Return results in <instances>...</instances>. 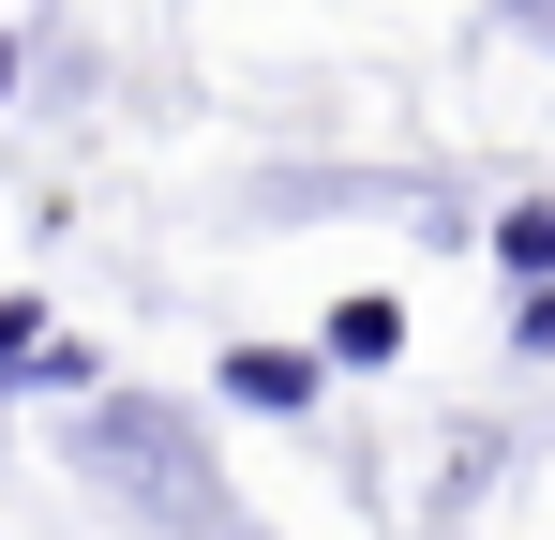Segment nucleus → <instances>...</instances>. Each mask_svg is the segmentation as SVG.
<instances>
[{
    "label": "nucleus",
    "mask_w": 555,
    "mask_h": 540,
    "mask_svg": "<svg viewBox=\"0 0 555 540\" xmlns=\"http://www.w3.org/2000/svg\"><path fill=\"white\" fill-rule=\"evenodd\" d=\"M76 465L91 480H120L135 511H166V526H225V465L195 450V421H166V406H135V390H105L91 436H76Z\"/></svg>",
    "instance_id": "f257e3e1"
},
{
    "label": "nucleus",
    "mask_w": 555,
    "mask_h": 540,
    "mask_svg": "<svg viewBox=\"0 0 555 540\" xmlns=\"http://www.w3.org/2000/svg\"><path fill=\"white\" fill-rule=\"evenodd\" d=\"M225 390H241L256 421H300V406H315V360H285V346H241V360H225Z\"/></svg>",
    "instance_id": "f03ea898"
},
{
    "label": "nucleus",
    "mask_w": 555,
    "mask_h": 540,
    "mask_svg": "<svg viewBox=\"0 0 555 540\" xmlns=\"http://www.w3.org/2000/svg\"><path fill=\"white\" fill-rule=\"evenodd\" d=\"M390 346H405V300H331V360L346 375H375Z\"/></svg>",
    "instance_id": "7ed1b4c3"
},
{
    "label": "nucleus",
    "mask_w": 555,
    "mask_h": 540,
    "mask_svg": "<svg viewBox=\"0 0 555 540\" xmlns=\"http://www.w3.org/2000/svg\"><path fill=\"white\" fill-rule=\"evenodd\" d=\"M495 256H511V270H555V195H526V210L495 226Z\"/></svg>",
    "instance_id": "20e7f679"
},
{
    "label": "nucleus",
    "mask_w": 555,
    "mask_h": 540,
    "mask_svg": "<svg viewBox=\"0 0 555 540\" xmlns=\"http://www.w3.org/2000/svg\"><path fill=\"white\" fill-rule=\"evenodd\" d=\"M511 346H526V360H555V270H526V300H511Z\"/></svg>",
    "instance_id": "39448f33"
},
{
    "label": "nucleus",
    "mask_w": 555,
    "mask_h": 540,
    "mask_svg": "<svg viewBox=\"0 0 555 540\" xmlns=\"http://www.w3.org/2000/svg\"><path fill=\"white\" fill-rule=\"evenodd\" d=\"M30 346H46V300H0V375H30Z\"/></svg>",
    "instance_id": "423d86ee"
},
{
    "label": "nucleus",
    "mask_w": 555,
    "mask_h": 540,
    "mask_svg": "<svg viewBox=\"0 0 555 540\" xmlns=\"http://www.w3.org/2000/svg\"><path fill=\"white\" fill-rule=\"evenodd\" d=\"M0 90H15V30H0Z\"/></svg>",
    "instance_id": "0eeeda50"
}]
</instances>
